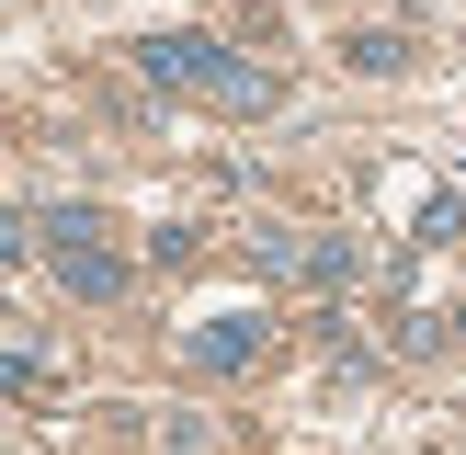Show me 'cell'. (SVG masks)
<instances>
[{
  "label": "cell",
  "instance_id": "6da1fadb",
  "mask_svg": "<svg viewBox=\"0 0 466 455\" xmlns=\"http://www.w3.org/2000/svg\"><path fill=\"white\" fill-rule=\"evenodd\" d=\"M262 353H273V318H262V308H217V318H194V364H205V376H250Z\"/></svg>",
  "mask_w": 466,
  "mask_h": 455
},
{
  "label": "cell",
  "instance_id": "7a4b0ae2",
  "mask_svg": "<svg viewBox=\"0 0 466 455\" xmlns=\"http://www.w3.org/2000/svg\"><path fill=\"white\" fill-rule=\"evenodd\" d=\"M137 68H148V91H194V103H205L217 68H228V46H217V35H148Z\"/></svg>",
  "mask_w": 466,
  "mask_h": 455
},
{
  "label": "cell",
  "instance_id": "3957f363",
  "mask_svg": "<svg viewBox=\"0 0 466 455\" xmlns=\"http://www.w3.org/2000/svg\"><path fill=\"white\" fill-rule=\"evenodd\" d=\"M57 296H80V308H114V296H126V250L68 239V250H57Z\"/></svg>",
  "mask_w": 466,
  "mask_h": 455
},
{
  "label": "cell",
  "instance_id": "277c9868",
  "mask_svg": "<svg viewBox=\"0 0 466 455\" xmlns=\"http://www.w3.org/2000/svg\"><path fill=\"white\" fill-rule=\"evenodd\" d=\"M205 103H217V114H273V103H285V80H273V68H250L239 46H228V68H217V91H205Z\"/></svg>",
  "mask_w": 466,
  "mask_h": 455
},
{
  "label": "cell",
  "instance_id": "5b68a950",
  "mask_svg": "<svg viewBox=\"0 0 466 455\" xmlns=\"http://www.w3.org/2000/svg\"><path fill=\"white\" fill-rule=\"evenodd\" d=\"M341 57H353V68H364V80H399V68H410V57H421V46H410V35H399V23H364V35H341Z\"/></svg>",
  "mask_w": 466,
  "mask_h": 455
},
{
  "label": "cell",
  "instance_id": "8992f818",
  "mask_svg": "<svg viewBox=\"0 0 466 455\" xmlns=\"http://www.w3.org/2000/svg\"><path fill=\"white\" fill-rule=\"evenodd\" d=\"M353 273H364V250L341 239V228H330V239H319V228H308V262H296V285H330V296H341V285H353Z\"/></svg>",
  "mask_w": 466,
  "mask_h": 455
},
{
  "label": "cell",
  "instance_id": "52a82bcc",
  "mask_svg": "<svg viewBox=\"0 0 466 455\" xmlns=\"http://www.w3.org/2000/svg\"><path fill=\"white\" fill-rule=\"evenodd\" d=\"M12 399L35 410V421H46V410H57V376H46V364H35V341H23V330H12Z\"/></svg>",
  "mask_w": 466,
  "mask_h": 455
}]
</instances>
